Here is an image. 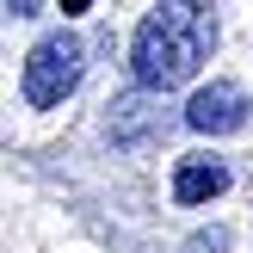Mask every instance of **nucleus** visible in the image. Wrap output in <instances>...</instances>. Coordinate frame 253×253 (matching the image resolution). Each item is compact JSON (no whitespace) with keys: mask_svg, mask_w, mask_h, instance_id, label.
I'll return each instance as SVG.
<instances>
[{"mask_svg":"<svg viewBox=\"0 0 253 253\" xmlns=\"http://www.w3.org/2000/svg\"><path fill=\"white\" fill-rule=\"evenodd\" d=\"M210 49H216V12L204 0H155V12L136 25V43H130L136 86L173 93L210 62Z\"/></svg>","mask_w":253,"mask_h":253,"instance_id":"obj_1","label":"nucleus"},{"mask_svg":"<svg viewBox=\"0 0 253 253\" xmlns=\"http://www.w3.org/2000/svg\"><path fill=\"white\" fill-rule=\"evenodd\" d=\"M86 74V43L74 31H49L25 62V99L31 105H62Z\"/></svg>","mask_w":253,"mask_h":253,"instance_id":"obj_2","label":"nucleus"},{"mask_svg":"<svg viewBox=\"0 0 253 253\" xmlns=\"http://www.w3.org/2000/svg\"><path fill=\"white\" fill-rule=\"evenodd\" d=\"M185 124H192L198 136H235L247 124V86L241 81H210L192 93V105H185Z\"/></svg>","mask_w":253,"mask_h":253,"instance_id":"obj_3","label":"nucleus"},{"mask_svg":"<svg viewBox=\"0 0 253 253\" xmlns=\"http://www.w3.org/2000/svg\"><path fill=\"white\" fill-rule=\"evenodd\" d=\"M229 192V167L216 155H185L179 173H173V198L179 204H210V198Z\"/></svg>","mask_w":253,"mask_h":253,"instance_id":"obj_4","label":"nucleus"},{"mask_svg":"<svg viewBox=\"0 0 253 253\" xmlns=\"http://www.w3.org/2000/svg\"><path fill=\"white\" fill-rule=\"evenodd\" d=\"M142 130H167V118H161V105L148 99V86L130 93V99H118V111H111V136H118V142H136Z\"/></svg>","mask_w":253,"mask_h":253,"instance_id":"obj_5","label":"nucleus"},{"mask_svg":"<svg viewBox=\"0 0 253 253\" xmlns=\"http://www.w3.org/2000/svg\"><path fill=\"white\" fill-rule=\"evenodd\" d=\"M222 247H229V235H198L192 241V253H222Z\"/></svg>","mask_w":253,"mask_h":253,"instance_id":"obj_6","label":"nucleus"},{"mask_svg":"<svg viewBox=\"0 0 253 253\" xmlns=\"http://www.w3.org/2000/svg\"><path fill=\"white\" fill-rule=\"evenodd\" d=\"M37 6H43V0H6V12H12V19H31Z\"/></svg>","mask_w":253,"mask_h":253,"instance_id":"obj_7","label":"nucleus"},{"mask_svg":"<svg viewBox=\"0 0 253 253\" xmlns=\"http://www.w3.org/2000/svg\"><path fill=\"white\" fill-rule=\"evenodd\" d=\"M81 6H86V0H62V12H81Z\"/></svg>","mask_w":253,"mask_h":253,"instance_id":"obj_8","label":"nucleus"}]
</instances>
